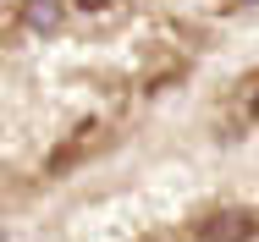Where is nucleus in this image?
<instances>
[{
  "label": "nucleus",
  "instance_id": "obj_5",
  "mask_svg": "<svg viewBox=\"0 0 259 242\" xmlns=\"http://www.w3.org/2000/svg\"><path fill=\"white\" fill-rule=\"evenodd\" d=\"M0 242H6V231H0Z\"/></svg>",
  "mask_w": 259,
  "mask_h": 242
},
{
  "label": "nucleus",
  "instance_id": "obj_3",
  "mask_svg": "<svg viewBox=\"0 0 259 242\" xmlns=\"http://www.w3.org/2000/svg\"><path fill=\"white\" fill-rule=\"evenodd\" d=\"M83 149H89V143H77V138H72V143H61V149L50 154V165H45V171H50V176H61L72 160H83Z\"/></svg>",
  "mask_w": 259,
  "mask_h": 242
},
{
  "label": "nucleus",
  "instance_id": "obj_1",
  "mask_svg": "<svg viewBox=\"0 0 259 242\" xmlns=\"http://www.w3.org/2000/svg\"><path fill=\"white\" fill-rule=\"evenodd\" d=\"M254 231H259V215H243V209L209 215L204 226H199V237H204V242H248Z\"/></svg>",
  "mask_w": 259,
  "mask_h": 242
},
{
  "label": "nucleus",
  "instance_id": "obj_2",
  "mask_svg": "<svg viewBox=\"0 0 259 242\" xmlns=\"http://www.w3.org/2000/svg\"><path fill=\"white\" fill-rule=\"evenodd\" d=\"M22 22H28L33 33H55V28L66 22V6H61V0H28V6H22Z\"/></svg>",
  "mask_w": 259,
  "mask_h": 242
},
{
  "label": "nucleus",
  "instance_id": "obj_6",
  "mask_svg": "<svg viewBox=\"0 0 259 242\" xmlns=\"http://www.w3.org/2000/svg\"><path fill=\"white\" fill-rule=\"evenodd\" d=\"M248 6H259V0H248Z\"/></svg>",
  "mask_w": 259,
  "mask_h": 242
},
{
  "label": "nucleus",
  "instance_id": "obj_4",
  "mask_svg": "<svg viewBox=\"0 0 259 242\" xmlns=\"http://www.w3.org/2000/svg\"><path fill=\"white\" fill-rule=\"evenodd\" d=\"M77 6H83V11H105L110 0H77Z\"/></svg>",
  "mask_w": 259,
  "mask_h": 242
}]
</instances>
